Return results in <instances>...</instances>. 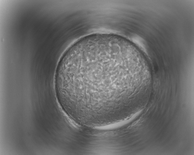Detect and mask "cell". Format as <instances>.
I'll use <instances>...</instances> for the list:
<instances>
[{
    "label": "cell",
    "mask_w": 194,
    "mask_h": 155,
    "mask_svg": "<svg viewBox=\"0 0 194 155\" xmlns=\"http://www.w3.org/2000/svg\"><path fill=\"white\" fill-rule=\"evenodd\" d=\"M119 52L97 45L73 52L65 58L59 72L60 82L69 101L92 116L104 117L119 108L122 66Z\"/></svg>",
    "instance_id": "1"
}]
</instances>
